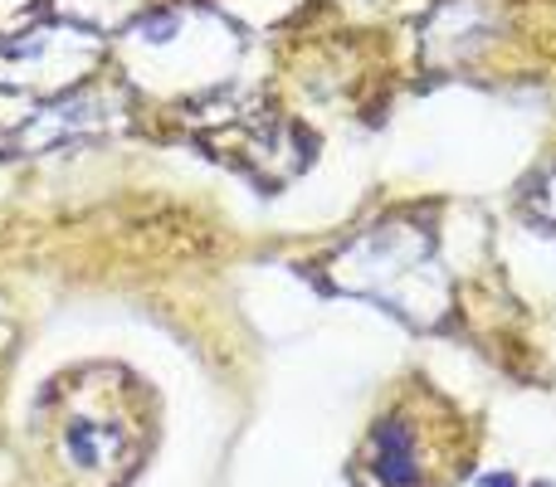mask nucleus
<instances>
[{"label": "nucleus", "instance_id": "nucleus-5", "mask_svg": "<svg viewBox=\"0 0 556 487\" xmlns=\"http://www.w3.org/2000/svg\"><path fill=\"white\" fill-rule=\"evenodd\" d=\"M123 117V98L108 93V88H74L64 98H49L35 117H25L20 127H10L0 137L10 156H39L49 146H64V142H78V137H93L103 132L108 123Z\"/></svg>", "mask_w": 556, "mask_h": 487}, {"label": "nucleus", "instance_id": "nucleus-7", "mask_svg": "<svg viewBox=\"0 0 556 487\" xmlns=\"http://www.w3.org/2000/svg\"><path fill=\"white\" fill-rule=\"evenodd\" d=\"M479 487H552V483H518V478H513V473H483V478H479Z\"/></svg>", "mask_w": 556, "mask_h": 487}, {"label": "nucleus", "instance_id": "nucleus-4", "mask_svg": "<svg viewBox=\"0 0 556 487\" xmlns=\"http://www.w3.org/2000/svg\"><path fill=\"white\" fill-rule=\"evenodd\" d=\"M54 453L68 483L117 487L137 459V430L113 405H74L54 430Z\"/></svg>", "mask_w": 556, "mask_h": 487}, {"label": "nucleus", "instance_id": "nucleus-2", "mask_svg": "<svg viewBox=\"0 0 556 487\" xmlns=\"http://www.w3.org/2000/svg\"><path fill=\"white\" fill-rule=\"evenodd\" d=\"M98 59H103V35L74 20H49L15 39H0V88L64 98L93 78Z\"/></svg>", "mask_w": 556, "mask_h": 487}, {"label": "nucleus", "instance_id": "nucleus-3", "mask_svg": "<svg viewBox=\"0 0 556 487\" xmlns=\"http://www.w3.org/2000/svg\"><path fill=\"white\" fill-rule=\"evenodd\" d=\"M444 463H450V449L440 430L415 405H395L366 430L356 469L366 487H440Z\"/></svg>", "mask_w": 556, "mask_h": 487}, {"label": "nucleus", "instance_id": "nucleus-6", "mask_svg": "<svg viewBox=\"0 0 556 487\" xmlns=\"http://www.w3.org/2000/svg\"><path fill=\"white\" fill-rule=\"evenodd\" d=\"M532 210H538L542 220H556V171L542 181V191L532 195Z\"/></svg>", "mask_w": 556, "mask_h": 487}, {"label": "nucleus", "instance_id": "nucleus-1", "mask_svg": "<svg viewBox=\"0 0 556 487\" xmlns=\"http://www.w3.org/2000/svg\"><path fill=\"white\" fill-rule=\"evenodd\" d=\"M337 287L362 293L410 322H434L450 303V283L434 258V240L405 220H386L342 248L332 264Z\"/></svg>", "mask_w": 556, "mask_h": 487}]
</instances>
